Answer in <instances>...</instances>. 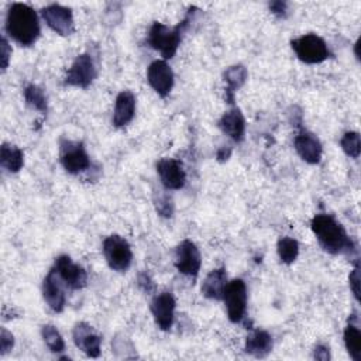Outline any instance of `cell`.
<instances>
[{
    "mask_svg": "<svg viewBox=\"0 0 361 361\" xmlns=\"http://www.w3.org/2000/svg\"><path fill=\"white\" fill-rule=\"evenodd\" d=\"M6 31L21 47H31L39 37V20L25 3H13L6 16Z\"/></svg>",
    "mask_w": 361,
    "mask_h": 361,
    "instance_id": "obj_1",
    "label": "cell"
},
{
    "mask_svg": "<svg viewBox=\"0 0 361 361\" xmlns=\"http://www.w3.org/2000/svg\"><path fill=\"white\" fill-rule=\"evenodd\" d=\"M310 228L320 247L329 254H341L353 248L344 227L331 214H316L310 221Z\"/></svg>",
    "mask_w": 361,
    "mask_h": 361,
    "instance_id": "obj_2",
    "label": "cell"
},
{
    "mask_svg": "<svg viewBox=\"0 0 361 361\" xmlns=\"http://www.w3.org/2000/svg\"><path fill=\"white\" fill-rule=\"evenodd\" d=\"M192 10L193 7L189 10L186 17L175 27H168L158 21H155L151 25L148 31V44L152 49L158 51L165 59H171L176 54L182 41V34L188 28L190 16L193 14Z\"/></svg>",
    "mask_w": 361,
    "mask_h": 361,
    "instance_id": "obj_3",
    "label": "cell"
},
{
    "mask_svg": "<svg viewBox=\"0 0 361 361\" xmlns=\"http://www.w3.org/2000/svg\"><path fill=\"white\" fill-rule=\"evenodd\" d=\"M290 47L298 59L305 63L314 65L326 61L330 56L327 44L317 34H305L290 41Z\"/></svg>",
    "mask_w": 361,
    "mask_h": 361,
    "instance_id": "obj_4",
    "label": "cell"
},
{
    "mask_svg": "<svg viewBox=\"0 0 361 361\" xmlns=\"http://www.w3.org/2000/svg\"><path fill=\"white\" fill-rule=\"evenodd\" d=\"M59 161L71 175H78L90 168V158L83 142L62 138L59 141Z\"/></svg>",
    "mask_w": 361,
    "mask_h": 361,
    "instance_id": "obj_5",
    "label": "cell"
},
{
    "mask_svg": "<svg viewBox=\"0 0 361 361\" xmlns=\"http://www.w3.org/2000/svg\"><path fill=\"white\" fill-rule=\"evenodd\" d=\"M103 255L109 267L117 272L127 271L133 261V251L128 241L118 234H111L104 238Z\"/></svg>",
    "mask_w": 361,
    "mask_h": 361,
    "instance_id": "obj_6",
    "label": "cell"
},
{
    "mask_svg": "<svg viewBox=\"0 0 361 361\" xmlns=\"http://www.w3.org/2000/svg\"><path fill=\"white\" fill-rule=\"evenodd\" d=\"M221 300L226 305L230 322L240 323L247 312V286L240 278L227 282Z\"/></svg>",
    "mask_w": 361,
    "mask_h": 361,
    "instance_id": "obj_7",
    "label": "cell"
},
{
    "mask_svg": "<svg viewBox=\"0 0 361 361\" xmlns=\"http://www.w3.org/2000/svg\"><path fill=\"white\" fill-rule=\"evenodd\" d=\"M97 76V68L93 58L89 54H80L75 58L69 69L66 71L63 83L66 86L86 89Z\"/></svg>",
    "mask_w": 361,
    "mask_h": 361,
    "instance_id": "obj_8",
    "label": "cell"
},
{
    "mask_svg": "<svg viewBox=\"0 0 361 361\" xmlns=\"http://www.w3.org/2000/svg\"><path fill=\"white\" fill-rule=\"evenodd\" d=\"M45 24L56 34L66 37L75 32V21L72 10L61 4H49L41 10Z\"/></svg>",
    "mask_w": 361,
    "mask_h": 361,
    "instance_id": "obj_9",
    "label": "cell"
},
{
    "mask_svg": "<svg viewBox=\"0 0 361 361\" xmlns=\"http://www.w3.org/2000/svg\"><path fill=\"white\" fill-rule=\"evenodd\" d=\"M175 267L188 276H196L202 267V255L196 244L190 240H183L175 250Z\"/></svg>",
    "mask_w": 361,
    "mask_h": 361,
    "instance_id": "obj_10",
    "label": "cell"
},
{
    "mask_svg": "<svg viewBox=\"0 0 361 361\" xmlns=\"http://www.w3.org/2000/svg\"><path fill=\"white\" fill-rule=\"evenodd\" d=\"M52 268L69 289H82L87 283V274L85 268L75 264L68 255H59Z\"/></svg>",
    "mask_w": 361,
    "mask_h": 361,
    "instance_id": "obj_11",
    "label": "cell"
},
{
    "mask_svg": "<svg viewBox=\"0 0 361 361\" xmlns=\"http://www.w3.org/2000/svg\"><path fill=\"white\" fill-rule=\"evenodd\" d=\"M147 80L158 96L166 97L173 87V72L165 61L157 59L147 69Z\"/></svg>",
    "mask_w": 361,
    "mask_h": 361,
    "instance_id": "obj_12",
    "label": "cell"
},
{
    "mask_svg": "<svg viewBox=\"0 0 361 361\" xmlns=\"http://www.w3.org/2000/svg\"><path fill=\"white\" fill-rule=\"evenodd\" d=\"M175 307H176V302L171 292L158 293L151 300V313L154 316L157 326L161 330L166 331L172 327L173 317H175Z\"/></svg>",
    "mask_w": 361,
    "mask_h": 361,
    "instance_id": "obj_13",
    "label": "cell"
},
{
    "mask_svg": "<svg viewBox=\"0 0 361 361\" xmlns=\"http://www.w3.org/2000/svg\"><path fill=\"white\" fill-rule=\"evenodd\" d=\"M157 172L161 183L168 190L182 189L186 183V173L183 166L172 158H162L157 162Z\"/></svg>",
    "mask_w": 361,
    "mask_h": 361,
    "instance_id": "obj_14",
    "label": "cell"
},
{
    "mask_svg": "<svg viewBox=\"0 0 361 361\" xmlns=\"http://www.w3.org/2000/svg\"><path fill=\"white\" fill-rule=\"evenodd\" d=\"M63 286L65 283L61 281L56 271L51 268L42 281V296L47 305L49 306V309L56 313L62 312L65 307L66 296H65Z\"/></svg>",
    "mask_w": 361,
    "mask_h": 361,
    "instance_id": "obj_15",
    "label": "cell"
},
{
    "mask_svg": "<svg viewBox=\"0 0 361 361\" xmlns=\"http://www.w3.org/2000/svg\"><path fill=\"white\" fill-rule=\"evenodd\" d=\"M73 341L79 350L87 357L96 358L100 355V336L87 323H76L73 327Z\"/></svg>",
    "mask_w": 361,
    "mask_h": 361,
    "instance_id": "obj_16",
    "label": "cell"
},
{
    "mask_svg": "<svg viewBox=\"0 0 361 361\" xmlns=\"http://www.w3.org/2000/svg\"><path fill=\"white\" fill-rule=\"evenodd\" d=\"M293 145H295L298 155L305 162L312 164V165L320 162L323 147H322L320 140L314 134H312L309 131L299 133L293 140Z\"/></svg>",
    "mask_w": 361,
    "mask_h": 361,
    "instance_id": "obj_17",
    "label": "cell"
},
{
    "mask_svg": "<svg viewBox=\"0 0 361 361\" xmlns=\"http://www.w3.org/2000/svg\"><path fill=\"white\" fill-rule=\"evenodd\" d=\"M135 114V96L130 90H123L117 94L113 111V124L116 127L127 126Z\"/></svg>",
    "mask_w": 361,
    "mask_h": 361,
    "instance_id": "obj_18",
    "label": "cell"
},
{
    "mask_svg": "<svg viewBox=\"0 0 361 361\" xmlns=\"http://www.w3.org/2000/svg\"><path fill=\"white\" fill-rule=\"evenodd\" d=\"M219 128L233 141L241 142L245 134V120L241 110L234 107L226 111L219 120Z\"/></svg>",
    "mask_w": 361,
    "mask_h": 361,
    "instance_id": "obj_19",
    "label": "cell"
},
{
    "mask_svg": "<svg viewBox=\"0 0 361 361\" xmlns=\"http://www.w3.org/2000/svg\"><path fill=\"white\" fill-rule=\"evenodd\" d=\"M227 285V274L224 268L213 269L207 274L202 285V295L207 299L220 300L223 298L224 288Z\"/></svg>",
    "mask_w": 361,
    "mask_h": 361,
    "instance_id": "obj_20",
    "label": "cell"
},
{
    "mask_svg": "<svg viewBox=\"0 0 361 361\" xmlns=\"http://www.w3.org/2000/svg\"><path fill=\"white\" fill-rule=\"evenodd\" d=\"M272 350V337L265 330H252L245 338V351L257 358L268 355Z\"/></svg>",
    "mask_w": 361,
    "mask_h": 361,
    "instance_id": "obj_21",
    "label": "cell"
},
{
    "mask_svg": "<svg viewBox=\"0 0 361 361\" xmlns=\"http://www.w3.org/2000/svg\"><path fill=\"white\" fill-rule=\"evenodd\" d=\"M248 78V72L243 65H233L224 71V82H226V100L227 103H234L235 92L245 83Z\"/></svg>",
    "mask_w": 361,
    "mask_h": 361,
    "instance_id": "obj_22",
    "label": "cell"
},
{
    "mask_svg": "<svg viewBox=\"0 0 361 361\" xmlns=\"http://www.w3.org/2000/svg\"><path fill=\"white\" fill-rule=\"evenodd\" d=\"M0 165L10 173L18 172L24 165V152L16 145L4 142L0 149Z\"/></svg>",
    "mask_w": 361,
    "mask_h": 361,
    "instance_id": "obj_23",
    "label": "cell"
},
{
    "mask_svg": "<svg viewBox=\"0 0 361 361\" xmlns=\"http://www.w3.org/2000/svg\"><path fill=\"white\" fill-rule=\"evenodd\" d=\"M344 344L350 357L354 361H361V331L353 323L344 329Z\"/></svg>",
    "mask_w": 361,
    "mask_h": 361,
    "instance_id": "obj_24",
    "label": "cell"
},
{
    "mask_svg": "<svg viewBox=\"0 0 361 361\" xmlns=\"http://www.w3.org/2000/svg\"><path fill=\"white\" fill-rule=\"evenodd\" d=\"M24 99H25V103L31 109H34V110H37V111H39L42 114H47V110H48L47 96H45V93H44V90L41 87H38L34 83L25 86V89H24Z\"/></svg>",
    "mask_w": 361,
    "mask_h": 361,
    "instance_id": "obj_25",
    "label": "cell"
},
{
    "mask_svg": "<svg viewBox=\"0 0 361 361\" xmlns=\"http://www.w3.org/2000/svg\"><path fill=\"white\" fill-rule=\"evenodd\" d=\"M276 251L281 262L289 265L299 255V244L292 237H281L276 244Z\"/></svg>",
    "mask_w": 361,
    "mask_h": 361,
    "instance_id": "obj_26",
    "label": "cell"
},
{
    "mask_svg": "<svg viewBox=\"0 0 361 361\" xmlns=\"http://www.w3.org/2000/svg\"><path fill=\"white\" fill-rule=\"evenodd\" d=\"M41 336L47 344V347L52 353H62L65 350V341L61 333L52 324H44L41 327Z\"/></svg>",
    "mask_w": 361,
    "mask_h": 361,
    "instance_id": "obj_27",
    "label": "cell"
},
{
    "mask_svg": "<svg viewBox=\"0 0 361 361\" xmlns=\"http://www.w3.org/2000/svg\"><path fill=\"white\" fill-rule=\"evenodd\" d=\"M340 145H341L343 151L345 152V155H348L351 158H358L360 157L361 138H360V134L357 131H347L341 137Z\"/></svg>",
    "mask_w": 361,
    "mask_h": 361,
    "instance_id": "obj_28",
    "label": "cell"
},
{
    "mask_svg": "<svg viewBox=\"0 0 361 361\" xmlns=\"http://www.w3.org/2000/svg\"><path fill=\"white\" fill-rule=\"evenodd\" d=\"M155 206L157 212L164 217H171L173 213V203L168 195L158 196V199H155Z\"/></svg>",
    "mask_w": 361,
    "mask_h": 361,
    "instance_id": "obj_29",
    "label": "cell"
},
{
    "mask_svg": "<svg viewBox=\"0 0 361 361\" xmlns=\"http://www.w3.org/2000/svg\"><path fill=\"white\" fill-rule=\"evenodd\" d=\"M13 345H14L13 334L3 327L1 329V334H0V354L1 355L7 354L13 348Z\"/></svg>",
    "mask_w": 361,
    "mask_h": 361,
    "instance_id": "obj_30",
    "label": "cell"
},
{
    "mask_svg": "<svg viewBox=\"0 0 361 361\" xmlns=\"http://www.w3.org/2000/svg\"><path fill=\"white\" fill-rule=\"evenodd\" d=\"M348 282H350V288L353 290L354 298L357 300H360V268H358V265H355L354 269L350 272Z\"/></svg>",
    "mask_w": 361,
    "mask_h": 361,
    "instance_id": "obj_31",
    "label": "cell"
},
{
    "mask_svg": "<svg viewBox=\"0 0 361 361\" xmlns=\"http://www.w3.org/2000/svg\"><path fill=\"white\" fill-rule=\"evenodd\" d=\"M10 56H11V48L8 45V41L6 37L1 38V69L6 71L10 62Z\"/></svg>",
    "mask_w": 361,
    "mask_h": 361,
    "instance_id": "obj_32",
    "label": "cell"
},
{
    "mask_svg": "<svg viewBox=\"0 0 361 361\" xmlns=\"http://www.w3.org/2000/svg\"><path fill=\"white\" fill-rule=\"evenodd\" d=\"M269 10L276 17H285L286 11H288V3L286 1H281V0L271 1L269 3Z\"/></svg>",
    "mask_w": 361,
    "mask_h": 361,
    "instance_id": "obj_33",
    "label": "cell"
},
{
    "mask_svg": "<svg viewBox=\"0 0 361 361\" xmlns=\"http://www.w3.org/2000/svg\"><path fill=\"white\" fill-rule=\"evenodd\" d=\"M313 357L316 360H320V361H327L330 360V351H329V347L327 345H323V344H319L314 347V351H313Z\"/></svg>",
    "mask_w": 361,
    "mask_h": 361,
    "instance_id": "obj_34",
    "label": "cell"
},
{
    "mask_svg": "<svg viewBox=\"0 0 361 361\" xmlns=\"http://www.w3.org/2000/svg\"><path fill=\"white\" fill-rule=\"evenodd\" d=\"M138 285H140V288H142L145 292H151V290L154 289V283H152L151 278H149L145 272L140 274V276H138Z\"/></svg>",
    "mask_w": 361,
    "mask_h": 361,
    "instance_id": "obj_35",
    "label": "cell"
},
{
    "mask_svg": "<svg viewBox=\"0 0 361 361\" xmlns=\"http://www.w3.org/2000/svg\"><path fill=\"white\" fill-rule=\"evenodd\" d=\"M360 38L357 39V42H355V56H357V59H360V55H358V48H360Z\"/></svg>",
    "mask_w": 361,
    "mask_h": 361,
    "instance_id": "obj_36",
    "label": "cell"
}]
</instances>
